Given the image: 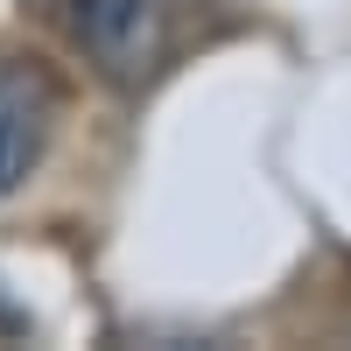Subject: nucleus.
Here are the masks:
<instances>
[{"mask_svg":"<svg viewBox=\"0 0 351 351\" xmlns=\"http://www.w3.org/2000/svg\"><path fill=\"white\" fill-rule=\"evenodd\" d=\"M64 28L84 49V64L112 84H148L169 56L162 0H64Z\"/></svg>","mask_w":351,"mask_h":351,"instance_id":"nucleus-1","label":"nucleus"},{"mask_svg":"<svg viewBox=\"0 0 351 351\" xmlns=\"http://www.w3.org/2000/svg\"><path fill=\"white\" fill-rule=\"evenodd\" d=\"M56 127V77L28 56H0V197L28 183Z\"/></svg>","mask_w":351,"mask_h":351,"instance_id":"nucleus-2","label":"nucleus"}]
</instances>
